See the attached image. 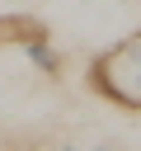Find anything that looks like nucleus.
<instances>
[{"label": "nucleus", "mask_w": 141, "mask_h": 151, "mask_svg": "<svg viewBox=\"0 0 141 151\" xmlns=\"http://www.w3.org/2000/svg\"><path fill=\"white\" fill-rule=\"evenodd\" d=\"M89 85L103 99H113L118 109H141V33L99 52L89 66Z\"/></svg>", "instance_id": "nucleus-1"}, {"label": "nucleus", "mask_w": 141, "mask_h": 151, "mask_svg": "<svg viewBox=\"0 0 141 151\" xmlns=\"http://www.w3.org/2000/svg\"><path fill=\"white\" fill-rule=\"evenodd\" d=\"M33 38H47V28L33 14H0V42H33Z\"/></svg>", "instance_id": "nucleus-2"}]
</instances>
